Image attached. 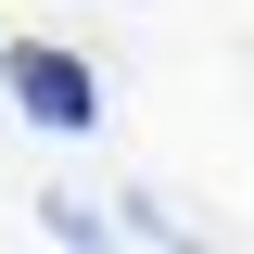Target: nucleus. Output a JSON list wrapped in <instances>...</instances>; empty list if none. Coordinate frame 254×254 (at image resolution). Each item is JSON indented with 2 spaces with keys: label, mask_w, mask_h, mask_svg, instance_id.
<instances>
[{
  "label": "nucleus",
  "mask_w": 254,
  "mask_h": 254,
  "mask_svg": "<svg viewBox=\"0 0 254 254\" xmlns=\"http://www.w3.org/2000/svg\"><path fill=\"white\" fill-rule=\"evenodd\" d=\"M0 89L26 102L38 127H64V140H76V127L102 115V76H89L76 51H51V38H13V51H0Z\"/></svg>",
  "instance_id": "f257e3e1"
}]
</instances>
